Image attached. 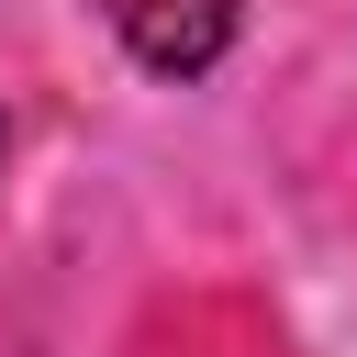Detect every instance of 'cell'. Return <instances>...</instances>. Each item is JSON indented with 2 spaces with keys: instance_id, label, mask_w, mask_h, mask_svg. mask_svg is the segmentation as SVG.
<instances>
[{
  "instance_id": "obj_1",
  "label": "cell",
  "mask_w": 357,
  "mask_h": 357,
  "mask_svg": "<svg viewBox=\"0 0 357 357\" xmlns=\"http://www.w3.org/2000/svg\"><path fill=\"white\" fill-rule=\"evenodd\" d=\"M112 11V33L156 67V78H201L223 45H234V22H245V0H100Z\"/></svg>"
}]
</instances>
